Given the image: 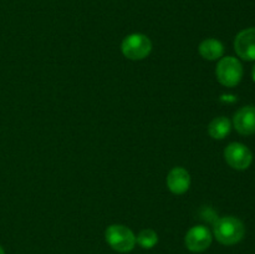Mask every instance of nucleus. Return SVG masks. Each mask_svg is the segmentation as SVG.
Returning <instances> with one entry per match:
<instances>
[{"label":"nucleus","instance_id":"nucleus-1","mask_svg":"<svg viewBox=\"0 0 255 254\" xmlns=\"http://www.w3.org/2000/svg\"><path fill=\"white\" fill-rule=\"evenodd\" d=\"M246 227L241 219L227 216L214 222V237L223 246H234L244 238Z\"/></svg>","mask_w":255,"mask_h":254},{"label":"nucleus","instance_id":"nucleus-2","mask_svg":"<svg viewBox=\"0 0 255 254\" xmlns=\"http://www.w3.org/2000/svg\"><path fill=\"white\" fill-rule=\"evenodd\" d=\"M106 242L114 251L119 253H128L136 246V236L126 226L112 224L106 229Z\"/></svg>","mask_w":255,"mask_h":254},{"label":"nucleus","instance_id":"nucleus-3","mask_svg":"<svg viewBox=\"0 0 255 254\" xmlns=\"http://www.w3.org/2000/svg\"><path fill=\"white\" fill-rule=\"evenodd\" d=\"M216 74L217 79L223 86L234 87L241 82L243 77V66L238 59L227 56L218 62Z\"/></svg>","mask_w":255,"mask_h":254},{"label":"nucleus","instance_id":"nucleus-4","mask_svg":"<svg viewBox=\"0 0 255 254\" xmlns=\"http://www.w3.org/2000/svg\"><path fill=\"white\" fill-rule=\"evenodd\" d=\"M122 54L129 60H142L149 55L152 42L146 35L131 34L126 36L121 45Z\"/></svg>","mask_w":255,"mask_h":254},{"label":"nucleus","instance_id":"nucleus-5","mask_svg":"<svg viewBox=\"0 0 255 254\" xmlns=\"http://www.w3.org/2000/svg\"><path fill=\"white\" fill-rule=\"evenodd\" d=\"M224 158L232 168L244 171L251 167L253 162V153L246 144L233 142L227 146L224 151Z\"/></svg>","mask_w":255,"mask_h":254},{"label":"nucleus","instance_id":"nucleus-6","mask_svg":"<svg viewBox=\"0 0 255 254\" xmlns=\"http://www.w3.org/2000/svg\"><path fill=\"white\" fill-rule=\"evenodd\" d=\"M187 249L193 253H201L207 251L212 244V234L204 226H194L187 232L184 238Z\"/></svg>","mask_w":255,"mask_h":254},{"label":"nucleus","instance_id":"nucleus-7","mask_svg":"<svg viewBox=\"0 0 255 254\" xmlns=\"http://www.w3.org/2000/svg\"><path fill=\"white\" fill-rule=\"evenodd\" d=\"M237 55L246 61H255V27L242 30L234 40Z\"/></svg>","mask_w":255,"mask_h":254},{"label":"nucleus","instance_id":"nucleus-8","mask_svg":"<svg viewBox=\"0 0 255 254\" xmlns=\"http://www.w3.org/2000/svg\"><path fill=\"white\" fill-rule=\"evenodd\" d=\"M234 128L244 136L255 133V106H244L233 117Z\"/></svg>","mask_w":255,"mask_h":254},{"label":"nucleus","instance_id":"nucleus-9","mask_svg":"<svg viewBox=\"0 0 255 254\" xmlns=\"http://www.w3.org/2000/svg\"><path fill=\"white\" fill-rule=\"evenodd\" d=\"M189 184H191V177L188 172L182 167L173 168L167 177V186L174 194H183L184 192L188 191Z\"/></svg>","mask_w":255,"mask_h":254},{"label":"nucleus","instance_id":"nucleus-10","mask_svg":"<svg viewBox=\"0 0 255 254\" xmlns=\"http://www.w3.org/2000/svg\"><path fill=\"white\" fill-rule=\"evenodd\" d=\"M199 54L202 55L203 59L214 61V60H218L223 56L224 46L219 40L207 39L199 45Z\"/></svg>","mask_w":255,"mask_h":254},{"label":"nucleus","instance_id":"nucleus-11","mask_svg":"<svg viewBox=\"0 0 255 254\" xmlns=\"http://www.w3.org/2000/svg\"><path fill=\"white\" fill-rule=\"evenodd\" d=\"M232 128V124L227 117H217L209 124L208 132L212 138L214 139H223L229 134Z\"/></svg>","mask_w":255,"mask_h":254},{"label":"nucleus","instance_id":"nucleus-12","mask_svg":"<svg viewBox=\"0 0 255 254\" xmlns=\"http://www.w3.org/2000/svg\"><path fill=\"white\" fill-rule=\"evenodd\" d=\"M136 242L144 249H151L158 243V236L154 231L152 229H143L142 232H139V234L137 236Z\"/></svg>","mask_w":255,"mask_h":254},{"label":"nucleus","instance_id":"nucleus-13","mask_svg":"<svg viewBox=\"0 0 255 254\" xmlns=\"http://www.w3.org/2000/svg\"><path fill=\"white\" fill-rule=\"evenodd\" d=\"M252 77H253L254 82H255V66L253 67V71H252Z\"/></svg>","mask_w":255,"mask_h":254},{"label":"nucleus","instance_id":"nucleus-14","mask_svg":"<svg viewBox=\"0 0 255 254\" xmlns=\"http://www.w3.org/2000/svg\"><path fill=\"white\" fill-rule=\"evenodd\" d=\"M0 254H5V253H4V249H2L1 247H0Z\"/></svg>","mask_w":255,"mask_h":254}]
</instances>
